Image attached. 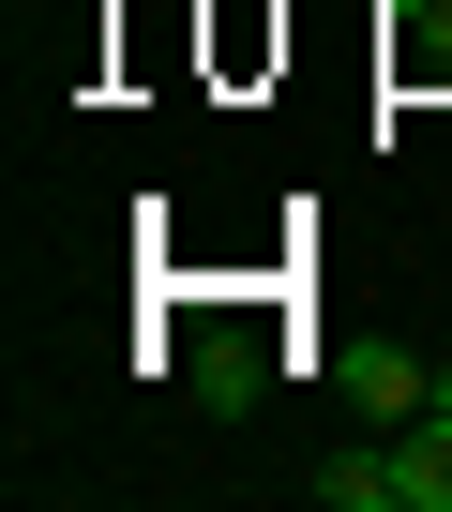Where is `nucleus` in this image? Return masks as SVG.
Wrapping results in <instances>:
<instances>
[{
	"label": "nucleus",
	"instance_id": "nucleus-1",
	"mask_svg": "<svg viewBox=\"0 0 452 512\" xmlns=\"http://www.w3.org/2000/svg\"><path fill=\"white\" fill-rule=\"evenodd\" d=\"M317 497H332V512H452V422H437V407H422V422H377L362 452L317 467Z\"/></svg>",
	"mask_w": 452,
	"mask_h": 512
},
{
	"label": "nucleus",
	"instance_id": "nucleus-3",
	"mask_svg": "<svg viewBox=\"0 0 452 512\" xmlns=\"http://www.w3.org/2000/svg\"><path fill=\"white\" fill-rule=\"evenodd\" d=\"M196 392H211V407H257V347L211 332V347H196Z\"/></svg>",
	"mask_w": 452,
	"mask_h": 512
},
{
	"label": "nucleus",
	"instance_id": "nucleus-2",
	"mask_svg": "<svg viewBox=\"0 0 452 512\" xmlns=\"http://www.w3.org/2000/svg\"><path fill=\"white\" fill-rule=\"evenodd\" d=\"M347 407H362V422H422V407H437V362H407V347H347Z\"/></svg>",
	"mask_w": 452,
	"mask_h": 512
},
{
	"label": "nucleus",
	"instance_id": "nucleus-4",
	"mask_svg": "<svg viewBox=\"0 0 452 512\" xmlns=\"http://www.w3.org/2000/svg\"><path fill=\"white\" fill-rule=\"evenodd\" d=\"M437 422H452V362H437Z\"/></svg>",
	"mask_w": 452,
	"mask_h": 512
}]
</instances>
